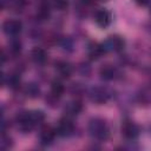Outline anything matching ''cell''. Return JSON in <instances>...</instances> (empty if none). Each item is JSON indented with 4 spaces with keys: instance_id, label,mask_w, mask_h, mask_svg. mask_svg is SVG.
Segmentation results:
<instances>
[{
    "instance_id": "1",
    "label": "cell",
    "mask_w": 151,
    "mask_h": 151,
    "mask_svg": "<svg viewBox=\"0 0 151 151\" xmlns=\"http://www.w3.org/2000/svg\"><path fill=\"white\" fill-rule=\"evenodd\" d=\"M44 120H45V113L41 110L21 111L14 118L18 130L22 133H29L33 129L40 125Z\"/></svg>"
},
{
    "instance_id": "2",
    "label": "cell",
    "mask_w": 151,
    "mask_h": 151,
    "mask_svg": "<svg viewBox=\"0 0 151 151\" xmlns=\"http://www.w3.org/2000/svg\"><path fill=\"white\" fill-rule=\"evenodd\" d=\"M87 132L91 138L97 142H105L111 134V130L107 122L100 117H93L88 120Z\"/></svg>"
},
{
    "instance_id": "3",
    "label": "cell",
    "mask_w": 151,
    "mask_h": 151,
    "mask_svg": "<svg viewBox=\"0 0 151 151\" xmlns=\"http://www.w3.org/2000/svg\"><path fill=\"white\" fill-rule=\"evenodd\" d=\"M90 100L96 105L106 104L111 98V91L105 86H93L88 91Z\"/></svg>"
},
{
    "instance_id": "4",
    "label": "cell",
    "mask_w": 151,
    "mask_h": 151,
    "mask_svg": "<svg viewBox=\"0 0 151 151\" xmlns=\"http://www.w3.org/2000/svg\"><path fill=\"white\" fill-rule=\"evenodd\" d=\"M2 32L9 37V38H18L19 34L22 32L24 25L21 22V20L15 19V18H8L6 20H4L2 25H1Z\"/></svg>"
},
{
    "instance_id": "5",
    "label": "cell",
    "mask_w": 151,
    "mask_h": 151,
    "mask_svg": "<svg viewBox=\"0 0 151 151\" xmlns=\"http://www.w3.org/2000/svg\"><path fill=\"white\" fill-rule=\"evenodd\" d=\"M103 44V47L105 50V52H120L125 48L126 46V40L124 39V37L119 35V34H113L110 35Z\"/></svg>"
},
{
    "instance_id": "6",
    "label": "cell",
    "mask_w": 151,
    "mask_h": 151,
    "mask_svg": "<svg viewBox=\"0 0 151 151\" xmlns=\"http://www.w3.org/2000/svg\"><path fill=\"white\" fill-rule=\"evenodd\" d=\"M120 132L126 140H134L140 134V127L132 120H124L120 126Z\"/></svg>"
},
{
    "instance_id": "7",
    "label": "cell",
    "mask_w": 151,
    "mask_h": 151,
    "mask_svg": "<svg viewBox=\"0 0 151 151\" xmlns=\"http://www.w3.org/2000/svg\"><path fill=\"white\" fill-rule=\"evenodd\" d=\"M55 129H57L58 136H60V137H70V136H72V134L74 133V131H76V125H74L73 119H72L71 117L65 116V117H63V118L58 122Z\"/></svg>"
},
{
    "instance_id": "8",
    "label": "cell",
    "mask_w": 151,
    "mask_h": 151,
    "mask_svg": "<svg viewBox=\"0 0 151 151\" xmlns=\"http://www.w3.org/2000/svg\"><path fill=\"white\" fill-rule=\"evenodd\" d=\"M93 21L100 28H106L112 22V14L106 8H98L93 13Z\"/></svg>"
},
{
    "instance_id": "9",
    "label": "cell",
    "mask_w": 151,
    "mask_h": 151,
    "mask_svg": "<svg viewBox=\"0 0 151 151\" xmlns=\"http://www.w3.org/2000/svg\"><path fill=\"white\" fill-rule=\"evenodd\" d=\"M58 136V132H57V129L55 127H51V126H45L40 130V133H39V143L42 145V146H48L51 145L55 137Z\"/></svg>"
},
{
    "instance_id": "10",
    "label": "cell",
    "mask_w": 151,
    "mask_h": 151,
    "mask_svg": "<svg viewBox=\"0 0 151 151\" xmlns=\"http://www.w3.org/2000/svg\"><path fill=\"white\" fill-rule=\"evenodd\" d=\"M54 70L59 74L60 78L66 79L72 76L73 66L71 63H68L66 60H57V61H54Z\"/></svg>"
},
{
    "instance_id": "11",
    "label": "cell",
    "mask_w": 151,
    "mask_h": 151,
    "mask_svg": "<svg viewBox=\"0 0 151 151\" xmlns=\"http://www.w3.org/2000/svg\"><path fill=\"white\" fill-rule=\"evenodd\" d=\"M29 58L37 65H44L47 61V59H48V54H47L46 50H44L42 47H38L37 46V47L31 50Z\"/></svg>"
},
{
    "instance_id": "12",
    "label": "cell",
    "mask_w": 151,
    "mask_h": 151,
    "mask_svg": "<svg viewBox=\"0 0 151 151\" xmlns=\"http://www.w3.org/2000/svg\"><path fill=\"white\" fill-rule=\"evenodd\" d=\"M81 111H83V104H81L80 100H77V99L68 101V103L65 105V107H64V113H65V116L71 117V118L78 116Z\"/></svg>"
},
{
    "instance_id": "13",
    "label": "cell",
    "mask_w": 151,
    "mask_h": 151,
    "mask_svg": "<svg viewBox=\"0 0 151 151\" xmlns=\"http://www.w3.org/2000/svg\"><path fill=\"white\" fill-rule=\"evenodd\" d=\"M2 85H7L11 90H18L21 85V78L18 73H12L8 76L2 74Z\"/></svg>"
},
{
    "instance_id": "14",
    "label": "cell",
    "mask_w": 151,
    "mask_h": 151,
    "mask_svg": "<svg viewBox=\"0 0 151 151\" xmlns=\"http://www.w3.org/2000/svg\"><path fill=\"white\" fill-rule=\"evenodd\" d=\"M99 76L103 80L111 81V80H114L118 77V71L112 65H105L99 70Z\"/></svg>"
},
{
    "instance_id": "15",
    "label": "cell",
    "mask_w": 151,
    "mask_h": 151,
    "mask_svg": "<svg viewBox=\"0 0 151 151\" xmlns=\"http://www.w3.org/2000/svg\"><path fill=\"white\" fill-rule=\"evenodd\" d=\"M24 93L26 97H28L31 99H35L40 96L41 91H40V87L37 83H28L24 87Z\"/></svg>"
},
{
    "instance_id": "16",
    "label": "cell",
    "mask_w": 151,
    "mask_h": 151,
    "mask_svg": "<svg viewBox=\"0 0 151 151\" xmlns=\"http://www.w3.org/2000/svg\"><path fill=\"white\" fill-rule=\"evenodd\" d=\"M65 92V85L60 79H54L51 83V94L54 97L60 98Z\"/></svg>"
},
{
    "instance_id": "17",
    "label": "cell",
    "mask_w": 151,
    "mask_h": 151,
    "mask_svg": "<svg viewBox=\"0 0 151 151\" xmlns=\"http://www.w3.org/2000/svg\"><path fill=\"white\" fill-rule=\"evenodd\" d=\"M26 5V0H1V8L5 9L6 6H8V8H13V9H22Z\"/></svg>"
},
{
    "instance_id": "18",
    "label": "cell",
    "mask_w": 151,
    "mask_h": 151,
    "mask_svg": "<svg viewBox=\"0 0 151 151\" xmlns=\"http://www.w3.org/2000/svg\"><path fill=\"white\" fill-rule=\"evenodd\" d=\"M8 50H9L11 53L14 54V55L19 54V53L21 52V50H22V44H21V41H20L18 38H12V40H11V42H9V45H8Z\"/></svg>"
},
{
    "instance_id": "19",
    "label": "cell",
    "mask_w": 151,
    "mask_h": 151,
    "mask_svg": "<svg viewBox=\"0 0 151 151\" xmlns=\"http://www.w3.org/2000/svg\"><path fill=\"white\" fill-rule=\"evenodd\" d=\"M51 6L52 8L57 11H65L68 7V1L67 0H51Z\"/></svg>"
},
{
    "instance_id": "20",
    "label": "cell",
    "mask_w": 151,
    "mask_h": 151,
    "mask_svg": "<svg viewBox=\"0 0 151 151\" xmlns=\"http://www.w3.org/2000/svg\"><path fill=\"white\" fill-rule=\"evenodd\" d=\"M138 6H142V7H146V6H150L151 5V0H133Z\"/></svg>"
},
{
    "instance_id": "21",
    "label": "cell",
    "mask_w": 151,
    "mask_h": 151,
    "mask_svg": "<svg viewBox=\"0 0 151 151\" xmlns=\"http://www.w3.org/2000/svg\"><path fill=\"white\" fill-rule=\"evenodd\" d=\"M99 1H107V0H99Z\"/></svg>"
},
{
    "instance_id": "22",
    "label": "cell",
    "mask_w": 151,
    "mask_h": 151,
    "mask_svg": "<svg viewBox=\"0 0 151 151\" xmlns=\"http://www.w3.org/2000/svg\"><path fill=\"white\" fill-rule=\"evenodd\" d=\"M150 13H151V5H150Z\"/></svg>"
}]
</instances>
